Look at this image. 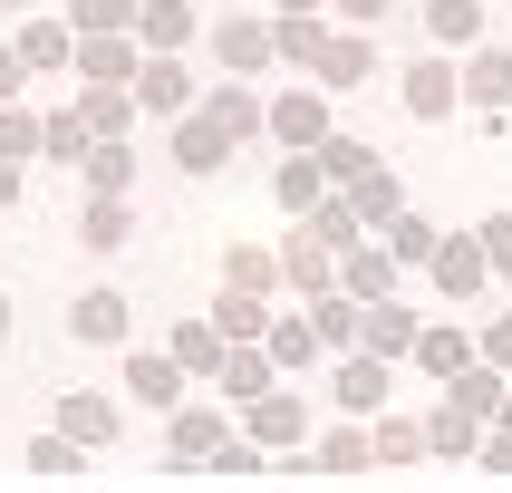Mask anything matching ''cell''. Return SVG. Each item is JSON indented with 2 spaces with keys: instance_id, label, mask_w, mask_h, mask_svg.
<instances>
[{
  "instance_id": "cell-43",
  "label": "cell",
  "mask_w": 512,
  "mask_h": 493,
  "mask_svg": "<svg viewBox=\"0 0 512 493\" xmlns=\"http://www.w3.org/2000/svg\"><path fill=\"white\" fill-rule=\"evenodd\" d=\"M474 358H493V368H512V319H493V329H484V348H474Z\"/></svg>"
},
{
  "instance_id": "cell-17",
  "label": "cell",
  "mask_w": 512,
  "mask_h": 493,
  "mask_svg": "<svg viewBox=\"0 0 512 493\" xmlns=\"http://www.w3.org/2000/svg\"><path fill=\"white\" fill-rule=\"evenodd\" d=\"M213 329H223V339H261V329H271V319H261V290L223 281V300H213Z\"/></svg>"
},
{
  "instance_id": "cell-42",
  "label": "cell",
  "mask_w": 512,
  "mask_h": 493,
  "mask_svg": "<svg viewBox=\"0 0 512 493\" xmlns=\"http://www.w3.org/2000/svg\"><path fill=\"white\" fill-rule=\"evenodd\" d=\"M319 339H358V310H348V300H329V290H319Z\"/></svg>"
},
{
  "instance_id": "cell-50",
  "label": "cell",
  "mask_w": 512,
  "mask_h": 493,
  "mask_svg": "<svg viewBox=\"0 0 512 493\" xmlns=\"http://www.w3.org/2000/svg\"><path fill=\"white\" fill-rule=\"evenodd\" d=\"M0 339H10V300H0Z\"/></svg>"
},
{
  "instance_id": "cell-22",
  "label": "cell",
  "mask_w": 512,
  "mask_h": 493,
  "mask_svg": "<svg viewBox=\"0 0 512 493\" xmlns=\"http://www.w3.org/2000/svg\"><path fill=\"white\" fill-rule=\"evenodd\" d=\"M319 174H329V184H368V174H377V155H368L358 136H329V145H319Z\"/></svg>"
},
{
  "instance_id": "cell-40",
  "label": "cell",
  "mask_w": 512,
  "mask_h": 493,
  "mask_svg": "<svg viewBox=\"0 0 512 493\" xmlns=\"http://www.w3.org/2000/svg\"><path fill=\"white\" fill-rule=\"evenodd\" d=\"M87 184L116 194V184H126V145H87Z\"/></svg>"
},
{
  "instance_id": "cell-45",
  "label": "cell",
  "mask_w": 512,
  "mask_h": 493,
  "mask_svg": "<svg viewBox=\"0 0 512 493\" xmlns=\"http://www.w3.org/2000/svg\"><path fill=\"white\" fill-rule=\"evenodd\" d=\"M484 252H493V261L512 271V223H484Z\"/></svg>"
},
{
  "instance_id": "cell-31",
  "label": "cell",
  "mask_w": 512,
  "mask_h": 493,
  "mask_svg": "<svg viewBox=\"0 0 512 493\" xmlns=\"http://www.w3.org/2000/svg\"><path fill=\"white\" fill-rule=\"evenodd\" d=\"M78 232H87V242H97V252H116V242H126V232H136V223H126V203H87V213H78Z\"/></svg>"
},
{
  "instance_id": "cell-27",
  "label": "cell",
  "mask_w": 512,
  "mask_h": 493,
  "mask_svg": "<svg viewBox=\"0 0 512 493\" xmlns=\"http://www.w3.org/2000/svg\"><path fill=\"white\" fill-rule=\"evenodd\" d=\"M252 435L290 445V435H300V397H271V387H261V397H252Z\"/></svg>"
},
{
  "instance_id": "cell-36",
  "label": "cell",
  "mask_w": 512,
  "mask_h": 493,
  "mask_svg": "<svg viewBox=\"0 0 512 493\" xmlns=\"http://www.w3.org/2000/svg\"><path fill=\"white\" fill-rule=\"evenodd\" d=\"M310 348H319V319H310V329H300V319L271 329V358H281V368H310Z\"/></svg>"
},
{
  "instance_id": "cell-38",
  "label": "cell",
  "mask_w": 512,
  "mask_h": 493,
  "mask_svg": "<svg viewBox=\"0 0 512 493\" xmlns=\"http://www.w3.org/2000/svg\"><path fill=\"white\" fill-rule=\"evenodd\" d=\"M223 281H242V290H271V281H281V252H232V261H223Z\"/></svg>"
},
{
  "instance_id": "cell-11",
  "label": "cell",
  "mask_w": 512,
  "mask_h": 493,
  "mask_svg": "<svg viewBox=\"0 0 512 493\" xmlns=\"http://www.w3.org/2000/svg\"><path fill=\"white\" fill-rule=\"evenodd\" d=\"M426 29H435V49H474L484 39V0H426Z\"/></svg>"
},
{
  "instance_id": "cell-23",
  "label": "cell",
  "mask_w": 512,
  "mask_h": 493,
  "mask_svg": "<svg viewBox=\"0 0 512 493\" xmlns=\"http://www.w3.org/2000/svg\"><path fill=\"white\" fill-rule=\"evenodd\" d=\"M20 58H29V68H58V58H78V29L29 20V29H20Z\"/></svg>"
},
{
  "instance_id": "cell-37",
  "label": "cell",
  "mask_w": 512,
  "mask_h": 493,
  "mask_svg": "<svg viewBox=\"0 0 512 493\" xmlns=\"http://www.w3.org/2000/svg\"><path fill=\"white\" fill-rule=\"evenodd\" d=\"M87 145H97V126H87L78 107H68V116H49V155H68V165H78Z\"/></svg>"
},
{
  "instance_id": "cell-19",
  "label": "cell",
  "mask_w": 512,
  "mask_h": 493,
  "mask_svg": "<svg viewBox=\"0 0 512 493\" xmlns=\"http://www.w3.org/2000/svg\"><path fill=\"white\" fill-rule=\"evenodd\" d=\"M503 377L512 368H493V358H484V368H455V406H464V416H503Z\"/></svg>"
},
{
  "instance_id": "cell-8",
  "label": "cell",
  "mask_w": 512,
  "mask_h": 493,
  "mask_svg": "<svg viewBox=\"0 0 512 493\" xmlns=\"http://www.w3.org/2000/svg\"><path fill=\"white\" fill-rule=\"evenodd\" d=\"M455 97H464V68H455V58H426V68L406 78V107H416V116H445Z\"/></svg>"
},
{
  "instance_id": "cell-39",
  "label": "cell",
  "mask_w": 512,
  "mask_h": 493,
  "mask_svg": "<svg viewBox=\"0 0 512 493\" xmlns=\"http://www.w3.org/2000/svg\"><path fill=\"white\" fill-rule=\"evenodd\" d=\"M29 464H39V474H78V435H68V426L39 435V445H29Z\"/></svg>"
},
{
  "instance_id": "cell-28",
  "label": "cell",
  "mask_w": 512,
  "mask_h": 493,
  "mask_svg": "<svg viewBox=\"0 0 512 493\" xmlns=\"http://www.w3.org/2000/svg\"><path fill=\"white\" fill-rule=\"evenodd\" d=\"M271 368H281V358H252V348H232V358H223V387H232L242 406H252L261 387H271Z\"/></svg>"
},
{
  "instance_id": "cell-12",
  "label": "cell",
  "mask_w": 512,
  "mask_h": 493,
  "mask_svg": "<svg viewBox=\"0 0 512 493\" xmlns=\"http://www.w3.org/2000/svg\"><path fill=\"white\" fill-rule=\"evenodd\" d=\"M136 39H145V49H184V39H194V10H184V0H145Z\"/></svg>"
},
{
  "instance_id": "cell-51",
  "label": "cell",
  "mask_w": 512,
  "mask_h": 493,
  "mask_svg": "<svg viewBox=\"0 0 512 493\" xmlns=\"http://www.w3.org/2000/svg\"><path fill=\"white\" fill-rule=\"evenodd\" d=\"M0 10H29V0H0Z\"/></svg>"
},
{
  "instance_id": "cell-15",
  "label": "cell",
  "mask_w": 512,
  "mask_h": 493,
  "mask_svg": "<svg viewBox=\"0 0 512 493\" xmlns=\"http://www.w3.org/2000/svg\"><path fill=\"white\" fill-rule=\"evenodd\" d=\"M271 194H281V213H300V223H310V203L329 194V174H319V155H290V165H281V184H271Z\"/></svg>"
},
{
  "instance_id": "cell-2",
  "label": "cell",
  "mask_w": 512,
  "mask_h": 493,
  "mask_svg": "<svg viewBox=\"0 0 512 493\" xmlns=\"http://www.w3.org/2000/svg\"><path fill=\"white\" fill-rule=\"evenodd\" d=\"M271 136H281L290 155H319V145L339 136V126H329V97H319V87H290V97H271Z\"/></svg>"
},
{
  "instance_id": "cell-3",
  "label": "cell",
  "mask_w": 512,
  "mask_h": 493,
  "mask_svg": "<svg viewBox=\"0 0 512 493\" xmlns=\"http://www.w3.org/2000/svg\"><path fill=\"white\" fill-rule=\"evenodd\" d=\"M426 271H435V290H445V300H474V290H484V271H493V252L455 232V242H435V261H426Z\"/></svg>"
},
{
  "instance_id": "cell-34",
  "label": "cell",
  "mask_w": 512,
  "mask_h": 493,
  "mask_svg": "<svg viewBox=\"0 0 512 493\" xmlns=\"http://www.w3.org/2000/svg\"><path fill=\"white\" fill-rule=\"evenodd\" d=\"M387 261L397 252H348V290H358V300H387V281H397Z\"/></svg>"
},
{
  "instance_id": "cell-13",
  "label": "cell",
  "mask_w": 512,
  "mask_h": 493,
  "mask_svg": "<svg viewBox=\"0 0 512 493\" xmlns=\"http://www.w3.org/2000/svg\"><path fill=\"white\" fill-rule=\"evenodd\" d=\"M68 329L78 339H126V300L116 290H87V300H68Z\"/></svg>"
},
{
  "instance_id": "cell-21",
  "label": "cell",
  "mask_w": 512,
  "mask_h": 493,
  "mask_svg": "<svg viewBox=\"0 0 512 493\" xmlns=\"http://www.w3.org/2000/svg\"><path fill=\"white\" fill-rule=\"evenodd\" d=\"M348 203H358V223H377V232H387V223L406 213V184H397V174H368V184H358Z\"/></svg>"
},
{
  "instance_id": "cell-44",
  "label": "cell",
  "mask_w": 512,
  "mask_h": 493,
  "mask_svg": "<svg viewBox=\"0 0 512 493\" xmlns=\"http://www.w3.org/2000/svg\"><path fill=\"white\" fill-rule=\"evenodd\" d=\"M474 455H484V464H493V474H512V426H503V435H493V445H474Z\"/></svg>"
},
{
  "instance_id": "cell-47",
  "label": "cell",
  "mask_w": 512,
  "mask_h": 493,
  "mask_svg": "<svg viewBox=\"0 0 512 493\" xmlns=\"http://www.w3.org/2000/svg\"><path fill=\"white\" fill-rule=\"evenodd\" d=\"M0 203H20V165L10 155H0Z\"/></svg>"
},
{
  "instance_id": "cell-25",
  "label": "cell",
  "mask_w": 512,
  "mask_h": 493,
  "mask_svg": "<svg viewBox=\"0 0 512 493\" xmlns=\"http://www.w3.org/2000/svg\"><path fill=\"white\" fill-rule=\"evenodd\" d=\"M377 397H387V358L368 348V358H348V368H339V406H377Z\"/></svg>"
},
{
  "instance_id": "cell-7",
  "label": "cell",
  "mask_w": 512,
  "mask_h": 493,
  "mask_svg": "<svg viewBox=\"0 0 512 493\" xmlns=\"http://www.w3.org/2000/svg\"><path fill=\"white\" fill-rule=\"evenodd\" d=\"M310 78H319V87H358V78H368V39H358V29H339V39H319Z\"/></svg>"
},
{
  "instance_id": "cell-9",
  "label": "cell",
  "mask_w": 512,
  "mask_h": 493,
  "mask_svg": "<svg viewBox=\"0 0 512 493\" xmlns=\"http://www.w3.org/2000/svg\"><path fill=\"white\" fill-rule=\"evenodd\" d=\"M358 339H368L377 358H416V310H397V300H377V310L358 319Z\"/></svg>"
},
{
  "instance_id": "cell-33",
  "label": "cell",
  "mask_w": 512,
  "mask_h": 493,
  "mask_svg": "<svg viewBox=\"0 0 512 493\" xmlns=\"http://www.w3.org/2000/svg\"><path fill=\"white\" fill-rule=\"evenodd\" d=\"M29 145H49V116H20L0 97V155H29Z\"/></svg>"
},
{
  "instance_id": "cell-32",
  "label": "cell",
  "mask_w": 512,
  "mask_h": 493,
  "mask_svg": "<svg viewBox=\"0 0 512 493\" xmlns=\"http://www.w3.org/2000/svg\"><path fill=\"white\" fill-rule=\"evenodd\" d=\"M426 445H435V435H426V426H406V416H387V426H377V464H416Z\"/></svg>"
},
{
  "instance_id": "cell-20",
  "label": "cell",
  "mask_w": 512,
  "mask_h": 493,
  "mask_svg": "<svg viewBox=\"0 0 512 493\" xmlns=\"http://www.w3.org/2000/svg\"><path fill=\"white\" fill-rule=\"evenodd\" d=\"M78 68H87V78H136V58H126L116 29H87V39H78Z\"/></svg>"
},
{
  "instance_id": "cell-46",
  "label": "cell",
  "mask_w": 512,
  "mask_h": 493,
  "mask_svg": "<svg viewBox=\"0 0 512 493\" xmlns=\"http://www.w3.org/2000/svg\"><path fill=\"white\" fill-rule=\"evenodd\" d=\"M20 68H29L20 49H0V97H10V87H20Z\"/></svg>"
},
{
  "instance_id": "cell-10",
  "label": "cell",
  "mask_w": 512,
  "mask_h": 493,
  "mask_svg": "<svg viewBox=\"0 0 512 493\" xmlns=\"http://www.w3.org/2000/svg\"><path fill=\"white\" fill-rule=\"evenodd\" d=\"M174 358H184V368H194V377H223V358H232V339H223V329H213V319H184V329H174Z\"/></svg>"
},
{
  "instance_id": "cell-35",
  "label": "cell",
  "mask_w": 512,
  "mask_h": 493,
  "mask_svg": "<svg viewBox=\"0 0 512 493\" xmlns=\"http://www.w3.org/2000/svg\"><path fill=\"white\" fill-rule=\"evenodd\" d=\"M387 252H397V261H435V223L397 213V223H387Z\"/></svg>"
},
{
  "instance_id": "cell-6",
  "label": "cell",
  "mask_w": 512,
  "mask_h": 493,
  "mask_svg": "<svg viewBox=\"0 0 512 493\" xmlns=\"http://www.w3.org/2000/svg\"><path fill=\"white\" fill-rule=\"evenodd\" d=\"M126 387H136L145 406H174V397H184V358H174V348H165V358L136 348V358H126Z\"/></svg>"
},
{
  "instance_id": "cell-48",
  "label": "cell",
  "mask_w": 512,
  "mask_h": 493,
  "mask_svg": "<svg viewBox=\"0 0 512 493\" xmlns=\"http://www.w3.org/2000/svg\"><path fill=\"white\" fill-rule=\"evenodd\" d=\"M377 10H397V0H348V20H377Z\"/></svg>"
},
{
  "instance_id": "cell-41",
  "label": "cell",
  "mask_w": 512,
  "mask_h": 493,
  "mask_svg": "<svg viewBox=\"0 0 512 493\" xmlns=\"http://www.w3.org/2000/svg\"><path fill=\"white\" fill-rule=\"evenodd\" d=\"M78 116L97 126V136H116V126H126V97H107V87H97V97H78Z\"/></svg>"
},
{
  "instance_id": "cell-49",
  "label": "cell",
  "mask_w": 512,
  "mask_h": 493,
  "mask_svg": "<svg viewBox=\"0 0 512 493\" xmlns=\"http://www.w3.org/2000/svg\"><path fill=\"white\" fill-rule=\"evenodd\" d=\"M281 20H319V0H281Z\"/></svg>"
},
{
  "instance_id": "cell-52",
  "label": "cell",
  "mask_w": 512,
  "mask_h": 493,
  "mask_svg": "<svg viewBox=\"0 0 512 493\" xmlns=\"http://www.w3.org/2000/svg\"><path fill=\"white\" fill-rule=\"evenodd\" d=\"M503 426H512V397H503Z\"/></svg>"
},
{
  "instance_id": "cell-14",
  "label": "cell",
  "mask_w": 512,
  "mask_h": 493,
  "mask_svg": "<svg viewBox=\"0 0 512 493\" xmlns=\"http://www.w3.org/2000/svg\"><path fill=\"white\" fill-rule=\"evenodd\" d=\"M223 416H203V406H194V416H174V464H213V455H223Z\"/></svg>"
},
{
  "instance_id": "cell-24",
  "label": "cell",
  "mask_w": 512,
  "mask_h": 493,
  "mask_svg": "<svg viewBox=\"0 0 512 493\" xmlns=\"http://www.w3.org/2000/svg\"><path fill=\"white\" fill-rule=\"evenodd\" d=\"M58 426L78 435V445H107V435H116V406L107 397H68V406H58Z\"/></svg>"
},
{
  "instance_id": "cell-30",
  "label": "cell",
  "mask_w": 512,
  "mask_h": 493,
  "mask_svg": "<svg viewBox=\"0 0 512 493\" xmlns=\"http://www.w3.org/2000/svg\"><path fill=\"white\" fill-rule=\"evenodd\" d=\"M464 358H474V348H464L455 329H416V368H435V377H455Z\"/></svg>"
},
{
  "instance_id": "cell-18",
  "label": "cell",
  "mask_w": 512,
  "mask_h": 493,
  "mask_svg": "<svg viewBox=\"0 0 512 493\" xmlns=\"http://www.w3.org/2000/svg\"><path fill=\"white\" fill-rule=\"evenodd\" d=\"M310 464H319V474H358V464H377V426H339Z\"/></svg>"
},
{
  "instance_id": "cell-4",
  "label": "cell",
  "mask_w": 512,
  "mask_h": 493,
  "mask_svg": "<svg viewBox=\"0 0 512 493\" xmlns=\"http://www.w3.org/2000/svg\"><path fill=\"white\" fill-rule=\"evenodd\" d=\"M136 107H155V116H184V107H194V78L174 68V49H155L136 68Z\"/></svg>"
},
{
  "instance_id": "cell-29",
  "label": "cell",
  "mask_w": 512,
  "mask_h": 493,
  "mask_svg": "<svg viewBox=\"0 0 512 493\" xmlns=\"http://www.w3.org/2000/svg\"><path fill=\"white\" fill-rule=\"evenodd\" d=\"M464 97L503 107V97H512V58H464Z\"/></svg>"
},
{
  "instance_id": "cell-16",
  "label": "cell",
  "mask_w": 512,
  "mask_h": 493,
  "mask_svg": "<svg viewBox=\"0 0 512 493\" xmlns=\"http://www.w3.org/2000/svg\"><path fill=\"white\" fill-rule=\"evenodd\" d=\"M281 281H300V290H310V300H319V290H329V281H339V271H329V242H319V232H300V242H290V252H281Z\"/></svg>"
},
{
  "instance_id": "cell-5",
  "label": "cell",
  "mask_w": 512,
  "mask_h": 493,
  "mask_svg": "<svg viewBox=\"0 0 512 493\" xmlns=\"http://www.w3.org/2000/svg\"><path fill=\"white\" fill-rule=\"evenodd\" d=\"M213 58H223L232 78H252L261 58H281V49H271V29H261V20H213Z\"/></svg>"
},
{
  "instance_id": "cell-26",
  "label": "cell",
  "mask_w": 512,
  "mask_h": 493,
  "mask_svg": "<svg viewBox=\"0 0 512 493\" xmlns=\"http://www.w3.org/2000/svg\"><path fill=\"white\" fill-rule=\"evenodd\" d=\"M310 232L329 242V252H358V203H329V194H319L310 203Z\"/></svg>"
},
{
  "instance_id": "cell-1",
  "label": "cell",
  "mask_w": 512,
  "mask_h": 493,
  "mask_svg": "<svg viewBox=\"0 0 512 493\" xmlns=\"http://www.w3.org/2000/svg\"><path fill=\"white\" fill-rule=\"evenodd\" d=\"M252 126H271V107H252V97H242V78H232V87H213V97L184 116V136H174V165H184V174H213L232 145L252 136Z\"/></svg>"
}]
</instances>
